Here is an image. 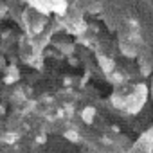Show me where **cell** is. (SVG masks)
<instances>
[{
  "instance_id": "6da1fadb",
  "label": "cell",
  "mask_w": 153,
  "mask_h": 153,
  "mask_svg": "<svg viewBox=\"0 0 153 153\" xmlns=\"http://www.w3.org/2000/svg\"><path fill=\"white\" fill-rule=\"evenodd\" d=\"M130 153H153V130L142 133L131 146Z\"/></svg>"
},
{
  "instance_id": "7a4b0ae2",
  "label": "cell",
  "mask_w": 153,
  "mask_h": 153,
  "mask_svg": "<svg viewBox=\"0 0 153 153\" xmlns=\"http://www.w3.org/2000/svg\"><path fill=\"white\" fill-rule=\"evenodd\" d=\"M87 153H90V151H87Z\"/></svg>"
}]
</instances>
